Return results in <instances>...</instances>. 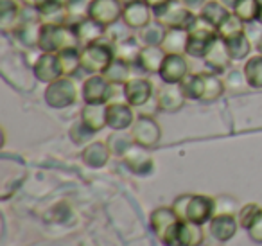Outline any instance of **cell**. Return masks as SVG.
I'll list each match as a JSON object with an SVG mask.
<instances>
[{"mask_svg": "<svg viewBox=\"0 0 262 246\" xmlns=\"http://www.w3.org/2000/svg\"><path fill=\"white\" fill-rule=\"evenodd\" d=\"M172 209L182 221L203 224L215 214V199L203 194H182L174 199Z\"/></svg>", "mask_w": 262, "mask_h": 246, "instance_id": "1", "label": "cell"}, {"mask_svg": "<svg viewBox=\"0 0 262 246\" xmlns=\"http://www.w3.org/2000/svg\"><path fill=\"white\" fill-rule=\"evenodd\" d=\"M81 42L70 24H41L38 47L41 52H61L65 49L79 47Z\"/></svg>", "mask_w": 262, "mask_h": 246, "instance_id": "2", "label": "cell"}, {"mask_svg": "<svg viewBox=\"0 0 262 246\" xmlns=\"http://www.w3.org/2000/svg\"><path fill=\"white\" fill-rule=\"evenodd\" d=\"M115 58L113 45L108 42H95L81 49V69L90 74H102Z\"/></svg>", "mask_w": 262, "mask_h": 246, "instance_id": "3", "label": "cell"}, {"mask_svg": "<svg viewBox=\"0 0 262 246\" xmlns=\"http://www.w3.org/2000/svg\"><path fill=\"white\" fill-rule=\"evenodd\" d=\"M189 42H187V54L194 58H205V52L210 47V44L219 36L217 29L212 24H208L200 15L194 18L189 27Z\"/></svg>", "mask_w": 262, "mask_h": 246, "instance_id": "4", "label": "cell"}, {"mask_svg": "<svg viewBox=\"0 0 262 246\" xmlns=\"http://www.w3.org/2000/svg\"><path fill=\"white\" fill-rule=\"evenodd\" d=\"M198 15L190 11L182 0H169L167 4L155 9V20L167 29L174 27H189Z\"/></svg>", "mask_w": 262, "mask_h": 246, "instance_id": "5", "label": "cell"}, {"mask_svg": "<svg viewBox=\"0 0 262 246\" xmlns=\"http://www.w3.org/2000/svg\"><path fill=\"white\" fill-rule=\"evenodd\" d=\"M77 90L74 81L69 76H63L59 79L49 83L47 90H45V102H47L51 108L61 110L69 108L76 102Z\"/></svg>", "mask_w": 262, "mask_h": 246, "instance_id": "6", "label": "cell"}, {"mask_svg": "<svg viewBox=\"0 0 262 246\" xmlns=\"http://www.w3.org/2000/svg\"><path fill=\"white\" fill-rule=\"evenodd\" d=\"M131 138L137 146L155 148L162 138L160 124L149 115H139L131 126Z\"/></svg>", "mask_w": 262, "mask_h": 246, "instance_id": "7", "label": "cell"}, {"mask_svg": "<svg viewBox=\"0 0 262 246\" xmlns=\"http://www.w3.org/2000/svg\"><path fill=\"white\" fill-rule=\"evenodd\" d=\"M178 223V214L174 212V209H169V207H160V209H157L151 214V228H153L155 235L165 246H169V242H171Z\"/></svg>", "mask_w": 262, "mask_h": 246, "instance_id": "8", "label": "cell"}, {"mask_svg": "<svg viewBox=\"0 0 262 246\" xmlns=\"http://www.w3.org/2000/svg\"><path fill=\"white\" fill-rule=\"evenodd\" d=\"M124 4L120 0H90L88 16L101 26L108 27L122 18Z\"/></svg>", "mask_w": 262, "mask_h": 246, "instance_id": "9", "label": "cell"}, {"mask_svg": "<svg viewBox=\"0 0 262 246\" xmlns=\"http://www.w3.org/2000/svg\"><path fill=\"white\" fill-rule=\"evenodd\" d=\"M113 95V85L102 74H92L83 83V99L86 105H106Z\"/></svg>", "mask_w": 262, "mask_h": 246, "instance_id": "10", "label": "cell"}, {"mask_svg": "<svg viewBox=\"0 0 262 246\" xmlns=\"http://www.w3.org/2000/svg\"><path fill=\"white\" fill-rule=\"evenodd\" d=\"M33 72L36 76V79L43 81V83H52V81L65 76L61 61H59V54H56V52H43L34 61Z\"/></svg>", "mask_w": 262, "mask_h": 246, "instance_id": "11", "label": "cell"}, {"mask_svg": "<svg viewBox=\"0 0 262 246\" xmlns=\"http://www.w3.org/2000/svg\"><path fill=\"white\" fill-rule=\"evenodd\" d=\"M185 94H183L180 83H164L160 88L157 90V95H155V101H157V106L162 110V112H178V110L183 108L185 105Z\"/></svg>", "mask_w": 262, "mask_h": 246, "instance_id": "12", "label": "cell"}, {"mask_svg": "<svg viewBox=\"0 0 262 246\" xmlns=\"http://www.w3.org/2000/svg\"><path fill=\"white\" fill-rule=\"evenodd\" d=\"M205 241L203 224L180 219L169 246H201Z\"/></svg>", "mask_w": 262, "mask_h": 246, "instance_id": "13", "label": "cell"}, {"mask_svg": "<svg viewBox=\"0 0 262 246\" xmlns=\"http://www.w3.org/2000/svg\"><path fill=\"white\" fill-rule=\"evenodd\" d=\"M124 97L129 106H135V108L144 106L153 97V85L144 77H133L124 85Z\"/></svg>", "mask_w": 262, "mask_h": 246, "instance_id": "14", "label": "cell"}, {"mask_svg": "<svg viewBox=\"0 0 262 246\" xmlns=\"http://www.w3.org/2000/svg\"><path fill=\"white\" fill-rule=\"evenodd\" d=\"M158 74L164 83H182L189 74V61L183 54H167Z\"/></svg>", "mask_w": 262, "mask_h": 246, "instance_id": "15", "label": "cell"}, {"mask_svg": "<svg viewBox=\"0 0 262 246\" xmlns=\"http://www.w3.org/2000/svg\"><path fill=\"white\" fill-rule=\"evenodd\" d=\"M106 120L113 131H124L133 126L135 117H133V110L127 102H110L106 105Z\"/></svg>", "mask_w": 262, "mask_h": 246, "instance_id": "16", "label": "cell"}, {"mask_svg": "<svg viewBox=\"0 0 262 246\" xmlns=\"http://www.w3.org/2000/svg\"><path fill=\"white\" fill-rule=\"evenodd\" d=\"M151 11L153 9L144 2V0H135L124 6L122 9V22L129 26L131 29H142L151 22Z\"/></svg>", "mask_w": 262, "mask_h": 246, "instance_id": "17", "label": "cell"}, {"mask_svg": "<svg viewBox=\"0 0 262 246\" xmlns=\"http://www.w3.org/2000/svg\"><path fill=\"white\" fill-rule=\"evenodd\" d=\"M205 63L210 67L214 72H225L226 69H230V63L233 61L228 54V49H226V44L223 38H215L210 44V47L205 52Z\"/></svg>", "mask_w": 262, "mask_h": 246, "instance_id": "18", "label": "cell"}, {"mask_svg": "<svg viewBox=\"0 0 262 246\" xmlns=\"http://www.w3.org/2000/svg\"><path fill=\"white\" fill-rule=\"evenodd\" d=\"M237 227H239V219H235V216L232 214H215L210 219V235L219 242L230 241L235 235Z\"/></svg>", "mask_w": 262, "mask_h": 246, "instance_id": "19", "label": "cell"}, {"mask_svg": "<svg viewBox=\"0 0 262 246\" xmlns=\"http://www.w3.org/2000/svg\"><path fill=\"white\" fill-rule=\"evenodd\" d=\"M74 29H76L77 38H79V42L83 45L101 42L106 36V27L97 24L95 20H92L90 16H84L79 22L74 24Z\"/></svg>", "mask_w": 262, "mask_h": 246, "instance_id": "20", "label": "cell"}, {"mask_svg": "<svg viewBox=\"0 0 262 246\" xmlns=\"http://www.w3.org/2000/svg\"><path fill=\"white\" fill-rule=\"evenodd\" d=\"M187 42H189V29L174 27V29H167L162 42V49L167 54H187Z\"/></svg>", "mask_w": 262, "mask_h": 246, "instance_id": "21", "label": "cell"}, {"mask_svg": "<svg viewBox=\"0 0 262 246\" xmlns=\"http://www.w3.org/2000/svg\"><path fill=\"white\" fill-rule=\"evenodd\" d=\"M165 56H167V52L162 49V45H147V47H142L137 63L146 72H160Z\"/></svg>", "mask_w": 262, "mask_h": 246, "instance_id": "22", "label": "cell"}, {"mask_svg": "<svg viewBox=\"0 0 262 246\" xmlns=\"http://www.w3.org/2000/svg\"><path fill=\"white\" fill-rule=\"evenodd\" d=\"M110 155H112V151H110L108 144H104V142H92V144H88L83 149L81 158H83V162L88 167L99 169V167H104L108 163Z\"/></svg>", "mask_w": 262, "mask_h": 246, "instance_id": "23", "label": "cell"}, {"mask_svg": "<svg viewBox=\"0 0 262 246\" xmlns=\"http://www.w3.org/2000/svg\"><path fill=\"white\" fill-rule=\"evenodd\" d=\"M22 16V6L16 0H2L0 2V27L4 33L15 31L20 24Z\"/></svg>", "mask_w": 262, "mask_h": 246, "instance_id": "24", "label": "cell"}, {"mask_svg": "<svg viewBox=\"0 0 262 246\" xmlns=\"http://www.w3.org/2000/svg\"><path fill=\"white\" fill-rule=\"evenodd\" d=\"M81 120L94 133L101 131L102 128L108 126V120H106V105H84V108L81 110Z\"/></svg>", "mask_w": 262, "mask_h": 246, "instance_id": "25", "label": "cell"}, {"mask_svg": "<svg viewBox=\"0 0 262 246\" xmlns=\"http://www.w3.org/2000/svg\"><path fill=\"white\" fill-rule=\"evenodd\" d=\"M142 149H144L142 146H137V148L131 146L126 155H124V160H126L127 167L137 174H147L153 169V160H151V156L146 155Z\"/></svg>", "mask_w": 262, "mask_h": 246, "instance_id": "26", "label": "cell"}, {"mask_svg": "<svg viewBox=\"0 0 262 246\" xmlns=\"http://www.w3.org/2000/svg\"><path fill=\"white\" fill-rule=\"evenodd\" d=\"M144 45L139 42L137 36H129L126 40L119 42V44L113 45V52H115V58L119 59H124L127 63H133L139 61V56H140V51H142Z\"/></svg>", "mask_w": 262, "mask_h": 246, "instance_id": "27", "label": "cell"}, {"mask_svg": "<svg viewBox=\"0 0 262 246\" xmlns=\"http://www.w3.org/2000/svg\"><path fill=\"white\" fill-rule=\"evenodd\" d=\"M102 76L110 81L112 85H126L131 79V63L124 61V59L113 58L108 69L102 72Z\"/></svg>", "mask_w": 262, "mask_h": 246, "instance_id": "28", "label": "cell"}, {"mask_svg": "<svg viewBox=\"0 0 262 246\" xmlns=\"http://www.w3.org/2000/svg\"><path fill=\"white\" fill-rule=\"evenodd\" d=\"M165 33H167V27H164L158 22H149L146 27L139 29L137 38H139V42L144 47H147V45H162V42H164V38H165Z\"/></svg>", "mask_w": 262, "mask_h": 246, "instance_id": "29", "label": "cell"}, {"mask_svg": "<svg viewBox=\"0 0 262 246\" xmlns=\"http://www.w3.org/2000/svg\"><path fill=\"white\" fill-rule=\"evenodd\" d=\"M183 94L187 99H192V101H200L203 99L205 94V77L203 74H187L183 77V81L180 83Z\"/></svg>", "mask_w": 262, "mask_h": 246, "instance_id": "30", "label": "cell"}, {"mask_svg": "<svg viewBox=\"0 0 262 246\" xmlns=\"http://www.w3.org/2000/svg\"><path fill=\"white\" fill-rule=\"evenodd\" d=\"M225 44H226V49H228L230 58H232L233 61H241V59L248 58V54H250V51H251V44H250V40H248L246 33L235 34V36L225 40Z\"/></svg>", "mask_w": 262, "mask_h": 246, "instance_id": "31", "label": "cell"}, {"mask_svg": "<svg viewBox=\"0 0 262 246\" xmlns=\"http://www.w3.org/2000/svg\"><path fill=\"white\" fill-rule=\"evenodd\" d=\"M228 15H230L228 8H226L225 4H221L219 0H208L207 4L203 6V9L200 11L201 18H205L208 24H212L214 27H217Z\"/></svg>", "mask_w": 262, "mask_h": 246, "instance_id": "32", "label": "cell"}, {"mask_svg": "<svg viewBox=\"0 0 262 246\" xmlns=\"http://www.w3.org/2000/svg\"><path fill=\"white\" fill-rule=\"evenodd\" d=\"M244 76L250 87L262 88V54L251 56L246 63H244Z\"/></svg>", "mask_w": 262, "mask_h": 246, "instance_id": "33", "label": "cell"}, {"mask_svg": "<svg viewBox=\"0 0 262 246\" xmlns=\"http://www.w3.org/2000/svg\"><path fill=\"white\" fill-rule=\"evenodd\" d=\"M258 9H260V0H239L232 13L239 16L244 24H251L258 18Z\"/></svg>", "mask_w": 262, "mask_h": 246, "instance_id": "34", "label": "cell"}, {"mask_svg": "<svg viewBox=\"0 0 262 246\" xmlns=\"http://www.w3.org/2000/svg\"><path fill=\"white\" fill-rule=\"evenodd\" d=\"M215 29H217L219 38H223V40H228V38L235 36V34L244 33V22L237 15L230 13V15L226 16V18L223 20V22L219 24Z\"/></svg>", "mask_w": 262, "mask_h": 246, "instance_id": "35", "label": "cell"}, {"mask_svg": "<svg viewBox=\"0 0 262 246\" xmlns=\"http://www.w3.org/2000/svg\"><path fill=\"white\" fill-rule=\"evenodd\" d=\"M59 54V61H61L63 72L65 76H72L76 70L81 69V51L79 47H72V49H65V51L58 52Z\"/></svg>", "mask_w": 262, "mask_h": 246, "instance_id": "36", "label": "cell"}, {"mask_svg": "<svg viewBox=\"0 0 262 246\" xmlns=\"http://www.w3.org/2000/svg\"><path fill=\"white\" fill-rule=\"evenodd\" d=\"M203 77H205V94L201 101H215L217 97H221L223 92H225V81H221L212 72H203Z\"/></svg>", "mask_w": 262, "mask_h": 246, "instance_id": "37", "label": "cell"}, {"mask_svg": "<svg viewBox=\"0 0 262 246\" xmlns=\"http://www.w3.org/2000/svg\"><path fill=\"white\" fill-rule=\"evenodd\" d=\"M65 6L70 16V26L88 16V6H90L88 0H65Z\"/></svg>", "mask_w": 262, "mask_h": 246, "instance_id": "38", "label": "cell"}, {"mask_svg": "<svg viewBox=\"0 0 262 246\" xmlns=\"http://www.w3.org/2000/svg\"><path fill=\"white\" fill-rule=\"evenodd\" d=\"M131 142H133V138L127 137V135H112L108 138V148L112 151V155L124 156L127 153V149L133 146Z\"/></svg>", "mask_w": 262, "mask_h": 246, "instance_id": "39", "label": "cell"}, {"mask_svg": "<svg viewBox=\"0 0 262 246\" xmlns=\"http://www.w3.org/2000/svg\"><path fill=\"white\" fill-rule=\"evenodd\" d=\"M129 29H131V27L126 26V24H119V22H117V24H113V26L106 27V36L104 38L112 45H115V44H119V42H122V40H126V38L131 36Z\"/></svg>", "mask_w": 262, "mask_h": 246, "instance_id": "40", "label": "cell"}, {"mask_svg": "<svg viewBox=\"0 0 262 246\" xmlns=\"http://www.w3.org/2000/svg\"><path fill=\"white\" fill-rule=\"evenodd\" d=\"M239 210L241 207L235 198H230V196L215 198V214H232V216H235V214H239Z\"/></svg>", "mask_w": 262, "mask_h": 246, "instance_id": "41", "label": "cell"}, {"mask_svg": "<svg viewBox=\"0 0 262 246\" xmlns=\"http://www.w3.org/2000/svg\"><path fill=\"white\" fill-rule=\"evenodd\" d=\"M260 212V207L255 205V203H248V205L241 207L239 214H237V219H239V224L244 228H248L251 223H253V219L257 217V214Z\"/></svg>", "mask_w": 262, "mask_h": 246, "instance_id": "42", "label": "cell"}, {"mask_svg": "<svg viewBox=\"0 0 262 246\" xmlns=\"http://www.w3.org/2000/svg\"><path fill=\"white\" fill-rule=\"evenodd\" d=\"M92 135H94V131L84 126L83 120H79V122H76L70 128V137H72V140L76 142V144H84V142H88L92 138Z\"/></svg>", "mask_w": 262, "mask_h": 246, "instance_id": "43", "label": "cell"}, {"mask_svg": "<svg viewBox=\"0 0 262 246\" xmlns=\"http://www.w3.org/2000/svg\"><path fill=\"white\" fill-rule=\"evenodd\" d=\"M225 83H226L225 87H228L230 90H241V88L244 87V83H248L246 76H244V70H239V69L230 70Z\"/></svg>", "mask_w": 262, "mask_h": 246, "instance_id": "44", "label": "cell"}, {"mask_svg": "<svg viewBox=\"0 0 262 246\" xmlns=\"http://www.w3.org/2000/svg\"><path fill=\"white\" fill-rule=\"evenodd\" d=\"M246 230H248V235L251 237V241L262 242V209H260V212L257 214V217L253 219V223H251Z\"/></svg>", "mask_w": 262, "mask_h": 246, "instance_id": "45", "label": "cell"}, {"mask_svg": "<svg viewBox=\"0 0 262 246\" xmlns=\"http://www.w3.org/2000/svg\"><path fill=\"white\" fill-rule=\"evenodd\" d=\"M182 2L190 9V11H201L203 6L207 4L208 0H182Z\"/></svg>", "mask_w": 262, "mask_h": 246, "instance_id": "46", "label": "cell"}, {"mask_svg": "<svg viewBox=\"0 0 262 246\" xmlns=\"http://www.w3.org/2000/svg\"><path fill=\"white\" fill-rule=\"evenodd\" d=\"M144 2H146V4L155 11V9H158V8H162V6L167 4L169 0H144Z\"/></svg>", "mask_w": 262, "mask_h": 246, "instance_id": "47", "label": "cell"}, {"mask_svg": "<svg viewBox=\"0 0 262 246\" xmlns=\"http://www.w3.org/2000/svg\"><path fill=\"white\" fill-rule=\"evenodd\" d=\"M219 2H221V4H225L228 9H233V8H235L237 2H239V0H219Z\"/></svg>", "mask_w": 262, "mask_h": 246, "instance_id": "48", "label": "cell"}, {"mask_svg": "<svg viewBox=\"0 0 262 246\" xmlns=\"http://www.w3.org/2000/svg\"><path fill=\"white\" fill-rule=\"evenodd\" d=\"M257 51H258V54H262V34L258 36V40H257Z\"/></svg>", "mask_w": 262, "mask_h": 246, "instance_id": "49", "label": "cell"}, {"mask_svg": "<svg viewBox=\"0 0 262 246\" xmlns=\"http://www.w3.org/2000/svg\"><path fill=\"white\" fill-rule=\"evenodd\" d=\"M258 24H260V26H262V0H260V9H258Z\"/></svg>", "mask_w": 262, "mask_h": 246, "instance_id": "50", "label": "cell"}, {"mask_svg": "<svg viewBox=\"0 0 262 246\" xmlns=\"http://www.w3.org/2000/svg\"><path fill=\"white\" fill-rule=\"evenodd\" d=\"M120 2H122V4L126 6V4H129V2H135V0H120Z\"/></svg>", "mask_w": 262, "mask_h": 246, "instance_id": "51", "label": "cell"}, {"mask_svg": "<svg viewBox=\"0 0 262 246\" xmlns=\"http://www.w3.org/2000/svg\"><path fill=\"white\" fill-rule=\"evenodd\" d=\"M208 246H214V244H208Z\"/></svg>", "mask_w": 262, "mask_h": 246, "instance_id": "52", "label": "cell"}]
</instances>
